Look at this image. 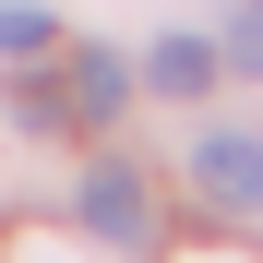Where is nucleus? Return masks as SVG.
<instances>
[{
  "label": "nucleus",
  "instance_id": "f257e3e1",
  "mask_svg": "<svg viewBox=\"0 0 263 263\" xmlns=\"http://www.w3.org/2000/svg\"><path fill=\"white\" fill-rule=\"evenodd\" d=\"M192 192L203 215H263V120H215L192 144Z\"/></svg>",
  "mask_w": 263,
  "mask_h": 263
},
{
  "label": "nucleus",
  "instance_id": "f03ea898",
  "mask_svg": "<svg viewBox=\"0 0 263 263\" xmlns=\"http://www.w3.org/2000/svg\"><path fill=\"white\" fill-rule=\"evenodd\" d=\"M72 215H84L108 251H144V239H156V192H144V167H132V156H96V167H84Z\"/></svg>",
  "mask_w": 263,
  "mask_h": 263
},
{
  "label": "nucleus",
  "instance_id": "7ed1b4c3",
  "mask_svg": "<svg viewBox=\"0 0 263 263\" xmlns=\"http://www.w3.org/2000/svg\"><path fill=\"white\" fill-rule=\"evenodd\" d=\"M215 72H228L215 36H156V48H144V84H156V96H215Z\"/></svg>",
  "mask_w": 263,
  "mask_h": 263
},
{
  "label": "nucleus",
  "instance_id": "20e7f679",
  "mask_svg": "<svg viewBox=\"0 0 263 263\" xmlns=\"http://www.w3.org/2000/svg\"><path fill=\"white\" fill-rule=\"evenodd\" d=\"M120 96H132L120 48H72V120H120Z\"/></svg>",
  "mask_w": 263,
  "mask_h": 263
},
{
  "label": "nucleus",
  "instance_id": "39448f33",
  "mask_svg": "<svg viewBox=\"0 0 263 263\" xmlns=\"http://www.w3.org/2000/svg\"><path fill=\"white\" fill-rule=\"evenodd\" d=\"M215 60H228V72H263V0H228V24H215Z\"/></svg>",
  "mask_w": 263,
  "mask_h": 263
},
{
  "label": "nucleus",
  "instance_id": "423d86ee",
  "mask_svg": "<svg viewBox=\"0 0 263 263\" xmlns=\"http://www.w3.org/2000/svg\"><path fill=\"white\" fill-rule=\"evenodd\" d=\"M48 36H60V24L36 12V0H0V60H36V48H48Z\"/></svg>",
  "mask_w": 263,
  "mask_h": 263
},
{
  "label": "nucleus",
  "instance_id": "0eeeda50",
  "mask_svg": "<svg viewBox=\"0 0 263 263\" xmlns=\"http://www.w3.org/2000/svg\"><path fill=\"white\" fill-rule=\"evenodd\" d=\"M12 120H24V132H60L72 96H60V84H12Z\"/></svg>",
  "mask_w": 263,
  "mask_h": 263
}]
</instances>
